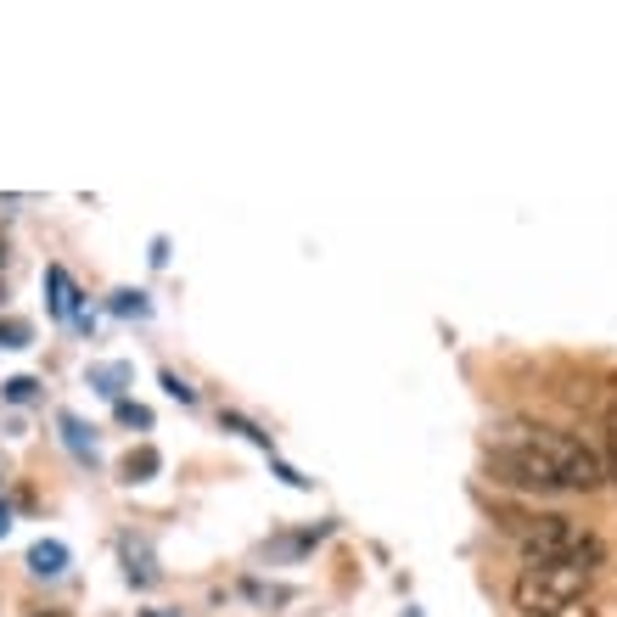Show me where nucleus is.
I'll use <instances>...</instances> for the list:
<instances>
[{"label": "nucleus", "instance_id": "1", "mask_svg": "<svg viewBox=\"0 0 617 617\" xmlns=\"http://www.w3.org/2000/svg\"><path fill=\"white\" fill-rule=\"evenodd\" d=\"M488 472L505 488H522V494H595L606 483L601 449H589L573 432L528 427V421H511L494 438Z\"/></svg>", "mask_w": 617, "mask_h": 617}, {"label": "nucleus", "instance_id": "2", "mask_svg": "<svg viewBox=\"0 0 617 617\" xmlns=\"http://www.w3.org/2000/svg\"><path fill=\"white\" fill-rule=\"evenodd\" d=\"M505 528L517 533L522 567H539V561H584V567L601 573V561H606V545L573 517H505Z\"/></svg>", "mask_w": 617, "mask_h": 617}, {"label": "nucleus", "instance_id": "3", "mask_svg": "<svg viewBox=\"0 0 617 617\" xmlns=\"http://www.w3.org/2000/svg\"><path fill=\"white\" fill-rule=\"evenodd\" d=\"M589 584H595V567H584V561H539V567L517 573L511 606H517V617H550L573 601H589Z\"/></svg>", "mask_w": 617, "mask_h": 617}, {"label": "nucleus", "instance_id": "4", "mask_svg": "<svg viewBox=\"0 0 617 617\" xmlns=\"http://www.w3.org/2000/svg\"><path fill=\"white\" fill-rule=\"evenodd\" d=\"M45 287H51V315L57 320H79V287H73V275L62 264L45 270Z\"/></svg>", "mask_w": 617, "mask_h": 617}, {"label": "nucleus", "instance_id": "5", "mask_svg": "<svg viewBox=\"0 0 617 617\" xmlns=\"http://www.w3.org/2000/svg\"><path fill=\"white\" fill-rule=\"evenodd\" d=\"M29 573L34 578H62L68 573V545H62V539H40V545L29 550Z\"/></svg>", "mask_w": 617, "mask_h": 617}, {"label": "nucleus", "instance_id": "6", "mask_svg": "<svg viewBox=\"0 0 617 617\" xmlns=\"http://www.w3.org/2000/svg\"><path fill=\"white\" fill-rule=\"evenodd\" d=\"M158 466H163V455L152 444L130 449V455H124V483H146V477H158Z\"/></svg>", "mask_w": 617, "mask_h": 617}, {"label": "nucleus", "instance_id": "7", "mask_svg": "<svg viewBox=\"0 0 617 617\" xmlns=\"http://www.w3.org/2000/svg\"><path fill=\"white\" fill-rule=\"evenodd\" d=\"M90 382H96L107 399H118V393H124V382H130V365H96V371H90Z\"/></svg>", "mask_w": 617, "mask_h": 617}, {"label": "nucleus", "instance_id": "8", "mask_svg": "<svg viewBox=\"0 0 617 617\" xmlns=\"http://www.w3.org/2000/svg\"><path fill=\"white\" fill-rule=\"evenodd\" d=\"M601 466H606V477L617 483V404L606 410V449H601Z\"/></svg>", "mask_w": 617, "mask_h": 617}, {"label": "nucleus", "instance_id": "9", "mask_svg": "<svg viewBox=\"0 0 617 617\" xmlns=\"http://www.w3.org/2000/svg\"><path fill=\"white\" fill-rule=\"evenodd\" d=\"M34 326L29 320H0V348H29Z\"/></svg>", "mask_w": 617, "mask_h": 617}, {"label": "nucleus", "instance_id": "10", "mask_svg": "<svg viewBox=\"0 0 617 617\" xmlns=\"http://www.w3.org/2000/svg\"><path fill=\"white\" fill-rule=\"evenodd\" d=\"M113 315H135V320H146V315H152V303H146L141 292H113Z\"/></svg>", "mask_w": 617, "mask_h": 617}, {"label": "nucleus", "instance_id": "11", "mask_svg": "<svg viewBox=\"0 0 617 617\" xmlns=\"http://www.w3.org/2000/svg\"><path fill=\"white\" fill-rule=\"evenodd\" d=\"M34 393H40L34 376H12V382H6V399H12V404H34Z\"/></svg>", "mask_w": 617, "mask_h": 617}, {"label": "nucleus", "instance_id": "12", "mask_svg": "<svg viewBox=\"0 0 617 617\" xmlns=\"http://www.w3.org/2000/svg\"><path fill=\"white\" fill-rule=\"evenodd\" d=\"M118 421H124V427H152V410H146V404L118 399Z\"/></svg>", "mask_w": 617, "mask_h": 617}, {"label": "nucleus", "instance_id": "13", "mask_svg": "<svg viewBox=\"0 0 617 617\" xmlns=\"http://www.w3.org/2000/svg\"><path fill=\"white\" fill-rule=\"evenodd\" d=\"M225 427H230V432H247V438H253V444H259V449H270V432H259V427H253V421H242V416H225Z\"/></svg>", "mask_w": 617, "mask_h": 617}, {"label": "nucleus", "instance_id": "14", "mask_svg": "<svg viewBox=\"0 0 617 617\" xmlns=\"http://www.w3.org/2000/svg\"><path fill=\"white\" fill-rule=\"evenodd\" d=\"M163 388H169V399H180V404H197V388H186L174 371H163Z\"/></svg>", "mask_w": 617, "mask_h": 617}, {"label": "nucleus", "instance_id": "15", "mask_svg": "<svg viewBox=\"0 0 617 617\" xmlns=\"http://www.w3.org/2000/svg\"><path fill=\"white\" fill-rule=\"evenodd\" d=\"M550 617H601V606H595V601H573V606H561V612H550Z\"/></svg>", "mask_w": 617, "mask_h": 617}, {"label": "nucleus", "instance_id": "16", "mask_svg": "<svg viewBox=\"0 0 617 617\" xmlns=\"http://www.w3.org/2000/svg\"><path fill=\"white\" fill-rule=\"evenodd\" d=\"M6 533H12V505L0 500V539H6Z\"/></svg>", "mask_w": 617, "mask_h": 617}, {"label": "nucleus", "instance_id": "17", "mask_svg": "<svg viewBox=\"0 0 617 617\" xmlns=\"http://www.w3.org/2000/svg\"><path fill=\"white\" fill-rule=\"evenodd\" d=\"M45 617H62V612H45Z\"/></svg>", "mask_w": 617, "mask_h": 617}, {"label": "nucleus", "instance_id": "18", "mask_svg": "<svg viewBox=\"0 0 617 617\" xmlns=\"http://www.w3.org/2000/svg\"><path fill=\"white\" fill-rule=\"evenodd\" d=\"M146 617H158V612H146Z\"/></svg>", "mask_w": 617, "mask_h": 617}]
</instances>
